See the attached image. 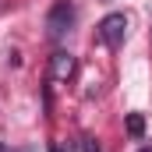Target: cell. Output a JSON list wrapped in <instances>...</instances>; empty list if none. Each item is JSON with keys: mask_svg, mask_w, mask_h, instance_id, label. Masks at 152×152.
Here are the masks:
<instances>
[{"mask_svg": "<svg viewBox=\"0 0 152 152\" xmlns=\"http://www.w3.org/2000/svg\"><path fill=\"white\" fill-rule=\"evenodd\" d=\"M75 57H71V53H67V50H57V53H53V57H50V78H53V81H67V78L75 75Z\"/></svg>", "mask_w": 152, "mask_h": 152, "instance_id": "cell-3", "label": "cell"}, {"mask_svg": "<svg viewBox=\"0 0 152 152\" xmlns=\"http://www.w3.org/2000/svg\"><path fill=\"white\" fill-rule=\"evenodd\" d=\"M142 127H145V120H142L138 113H131V117H127V131H131V134H142Z\"/></svg>", "mask_w": 152, "mask_h": 152, "instance_id": "cell-4", "label": "cell"}, {"mask_svg": "<svg viewBox=\"0 0 152 152\" xmlns=\"http://www.w3.org/2000/svg\"><path fill=\"white\" fill-rule=\"evenodd\" d=\"M138 152H152V145H145V149H138Z\"/></svg>", "mask_w": 152, "mask_h": 152, "instance_id": "cell-5", "label": "cell"}, {"mask_svg": "<svg viewBox=\"0 0 152 152\" xmlns=\"http://www.w3.org/2000/svg\"><path fill=\"white\" fill-rule=\"evenodd\" d=\"M75 18H78V7H75V4H71V0H57V4L46 11V36H50V39H64L67 32H71Z\"/></svg>", "mask_w": 152, "mask_h": 152, "instance_id": "cell-1", "label": "cell"}, {"mask_svg": "<svg viewBox=\"0 0 152 152\" xmlns=\"http://www.w3.org/2000/svg\"><path fill=\"white\" fill-rule=\"evenodd\" d=\"M124 36H127V18H124L120 11L106 14V18L96 25V39H99L103 46H110V50H117V46L124 42Z\"/></svg>", "mask_w": 152, "mask_h": 152, "instance_id": "cell-2", "label": "cell"}, {"mask_svg": "<svg viewBox=\"0 0 152 152\" xmlns=\"http://www.w3.org/2000/svg\"><path fill=\"white\" fill-rule=\"evenodd\" d=\"M0 152H7V145H4V142H0Z\"/></svg>", "mask_w": 152, "mask_h": 152, "instance_id": "cell-6", "label": "cell"}]
</instances>
